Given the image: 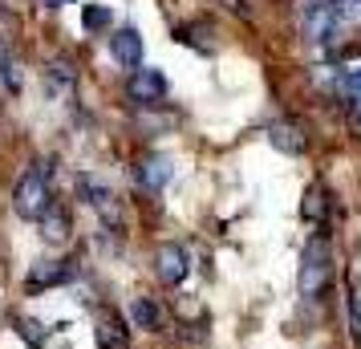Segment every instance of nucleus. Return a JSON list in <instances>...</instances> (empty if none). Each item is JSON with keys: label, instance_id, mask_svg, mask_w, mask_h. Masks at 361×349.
Instances as JSON below:
<instances>
[{"label": "nucleus", "instance_id": "1", "mask_svg": "<svg viewBox=\"0 0 361 349\" xmlns=\"http://www.w3.org/2000/svg\"><path fill=\"white\" fill-rule=\"evenodd\" d=\"M329 276H333V248L325 235H312L300 252V272H296L300 297H321L329 288Z\"/></svg>", "mask_w": 361, "mask_h": 349}, {"label": "nucleus", "instance_id": "2", "mask_svg": "<svg viewBox=\"0 0 361 349\" xmlns=\"http://www.w3.org/2000/svg\"><path fill=\"white\" fill-rule=\"evenodd\" d=\"M49 166H29L17 179V191H13V212L20 219H41V212L49 207Z\"/></svg>", "mask_w": 361, "mask_h": 349}, {"label": "nucleus", "instance_id": "3", "mask_svg": "<svg viewBox=\"0 0 361 349\" xmlns=\"http://www.w3.org/2000/svg\"><path fill=\"white\" fill-rule=\"evenodd\" d=\"M296 25H300V37L312 45H325L337 33V17L329 13V0H296Z\"/></svg>", "mask_w": 361, "mask_h": 349}, {"label": "nucleus", "instance_id": "4", "mask_svg": "<svg viewBox=\"0 0 361 349\" xmlns=\"http://www.w3.org/2000/svg\"><path fill=\"white\" fill-rule=\"evenodd\" d=\"M126 94H130V102H138V106H163V98H166V78H163V69L138 66V69L130 73Z\"/></svg>", "mask_w": 361, "mask_h": 349}, {"label": "nucleus", "instance_id": "5", "mask_svg": "<svg viewBox=\"0 0 361 349\" xmlns=\"http://www.w3.org/2000/svg\"><path fill=\"white\" fill-rule=\"evenodd\" d=\"M154 272H159V281L163 284H183L187 281V272H191V260H187V248L183 244H159V252H154Z\"/></svg>", "mask_w": 361, "mask_h": 349}, {"label": "nucleus", "instance_id": "6", "mask_svg": "<svg viewBox=\"0 0 361 349\" xmlns=\"http://www.w3.org/2000/svg\"><path fill=\"white\" fill-rule=\"evenodd\" d=\"M66 281H73V264L69 260H41L29 272L25 293H45V288H57V284H66Z\"/></svg>", "mask_w": 361, "mask_h": 349}, {"label": "nucleus", "instance_id": "7", "mask_svg": "<svg viewBox=\"0 0 361 349\" xmlns=\"http://www.w3.org/2000/svg\"><path fill=\"white\" fill-rule=\"evenodd\" d=\"M94 341H98V349H130V329H126V321L114 309H102Z\"/></svg>", "mask_w": 361, "mask_h": 349}, {"label": "nucleus", "instance_id": "8", "mask_svg": "<svg viewBox=\"0 0 361 349\" xmlns=\"http://www.w3.org/2000/svg\"><path fill=\"white\" fill-rule=\"evenodd\" d=\"M110 53H114V61L122 69H138L142 66V33H138L134 25L118 29V33L110 37Z\"/></svg>", "mask_w": 361, "mask_h": 349}, {"label": "nucleus", "instance_id": "9", "mask_svg": "<svg viewBox=\"0 0 361 349\" xmlns=\"http://www.w3.org/2000/svg\"><path fill=\"white\" fill-rule=\"evenodd\" d=\"M78 191L85 195V203H90V207H98V216L106 219L110 228H122V207H118L114 191H106V187L90 183V179H82V183H78Z\"/></svg>", "mask_w": 361, "mask_h": 349}, {"label": "nucleus", "instance_id": "10", "mask_svg": "<svg viewBox=\"0 0 361 349\" xmlns=\"http://www.w3.org/2000/svg\"><path fill=\"white\" fill-rule=\"evenodd\" d=\"M37 228H41V240H45V244H66L73 224H69V212L61 203H49V207L41 212V219H37Z\"/></svg>", "mask_w": 361, "mask_h": 349}, {"label": "nucleus", "instance_id": "11", "mask_svg": "<svg viewBox=\"0 0 361 349\" xmlns=\"http://www.w3.org/2000/svg\"><path fill=\"white\" fill-rule=\"evenodd\" d=\"M171 175H175V166L166 154H147L142 163H138V183L147 187V191H163L171 183Z\"/></svg>", "mask_w": 361, "mask_h": 349}, {"label": "nucleus", "instance_id": "12", "mask_svg": "<svg viewBox=\"0 0 361 349\" xmlns=\"http://www.w3.org/2000/svg\"><path fill=\"white\" fill-rule=\"evenodd\" d=\"M268 142L280 150V154H300L305 150V134L296 122H272L268 126Z\"/></svg>", "mask_w": 361, "mask_h": 349}, {"label": "nucleus", "instance_id": "13", "mask_svg": "<svg viewBox=\"0 0 361 349\" xmlns=\"http://www.w3.org/2000/svg\"><path fill=\"white\" fill-rule=\"evenodd\" d=\"M130 321L138 325V329H150V333H154L159 325H163V313H159V305H154L150 297H138V300L130 305Z\"/></svg>", "mask_w": 361, "mask_h": 349}, {"label": "nucleus", "instance_id": "14", "mask_svg": "<svg viewBox=\"0 0 361 349\" xmlns=\"http://www.w3.org/2000/svg\"><path fill=\"white\" fill-rule=\"evenodd\" d=\"M13 325H17V333H20V341H25V345L41 349L45 341H49V329H45V325H41L37 317H17Z\"/></svg>", "mask_w": 361, "mask_h": 349}, {"label": "nucleus", "instance_id": "15", "mask_svg": "<svg viewBox=\"0 0 361 349\" xmlns=\"http://www.w3.org/2000/svg\"><path fill=\"white\" fill-rule=\"evenodd\" d=\"M325 187H309V195H305V203H300V212H305V219H325Z\"/></svg>", "mask_w": 361, "mask_h": 349}, {"label": "nucleus", "instance_id": "16", "mask_svg": "<svg viewBox=\"0 0 361 349\" xmlns=\"http://www.w3.org/2000/svg\"><path fill=\"white\" fill-rule=\"evenodd\" d=\"M82 25L90 29V33L106 29V25H110V8H106V4H85L82 8Z\"/></svg>", "mask_w": 361, "mask_h": 349}, {"label": "nucleus", "instance_id": "17", "mask_svg": "<svg viewBox=\"0 0 361 349\" xmlns=\"http://www.w3.org/2000/svg\"><path fill=\"white\" fill-rule=\"evenodd\" d=\"M49 82H53V90H57V94H61V90H69V85H73V66H69V61H61V57H57V61H49Z\"/></svg>", "mask_w": 361, "mask_h": 349}, {"label": "nucleus", "instance_id": "18", "mask_svg": "<svg viewBox=\"0 0 361 349\" xmlns=\"http://www.w3.org/2000/svg\"><path fill=\"white\" fill-rule=\"evenodd\" d=\"M329 13L337 17V25L353 20V17H361V0H329Z\"/></svg>", "mask_w": 361, "mask_h": 349}, {"label": "nucleus", "instance_id": "19", "mask_svg": "<svg viewBox=\"0 0 361 349\" xmlns=\"http://www.w3.org/2000/svg\"><path fill=\"white\" fill-rule=\"evenodd\" d=\"M0 73H4L8 90H20V66L8 57V49H0Z\"/></svg>", "mask_w": 361, "mask_h": 349}, {"label": "nucleus", "instance_id": "20", "mask_svg": "<svg viewBox=\"0 0 361 349\" xmlns=\"http://www.w3.org/2000/svg\"><path fill=\"white\" fill-rule=\"evenodd\" d=\"M349 321H353V337L361 341V305H357V297H349Z\"/></svg>", "mask_w": 361, "mask_h": 349}, {"label": "nucleus", "instance_id": "21", "mask_svg": "<svg viewBox=\"0 0 361 349\" xmlns=\"http://www.w3.org/2000/svg\"><path fill=\"white\" fill-rule=\"evenodd\" d=\"M349 110H353V122L361 126V90L357 94H349Z\"/></svg>", "mask_w": 361, "mask_h": 349}, {"label": "nucleus", "instance_id": "22", "mask_svg": "<svg viewBox=\"0 0 361 349\" xmlns=\"http://www.w3.org/2000/svg\"><path fill=\"white\" fill-rule=\"evenodd\" d=\"M215 4H224L231 13H247V0H215Z\"/></svg>", "mask_w": 361, "mask_h": 349}, {"label": "nucleus", "instance_id": "23", "mask_svg": "<svg viewBox=\"0 0 361 349\" xmlns=\"http://www.w3.org/2000/svg\"><path fill=\"white\" fill-rule=\"evenodd\" d=\"M45 4H49V8H61V4H73V0H45Z\"/></svg>", "mask_w": 361, "mask_h": 349}]
</instances>
